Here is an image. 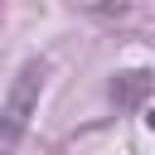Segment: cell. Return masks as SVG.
I'll return each mask as SVG.
<instances>
[{"mask_svg": "<svg viewBox=\"0 0 155 155\" xmlns=\"http://www.w3.org/2000/svg\"><path fill=\"white\" fill-rule=\"evenodd\" d=\"M44 78H48V63H44V58H29V63L15 73L10 92H5V107H0V150H15V145L24 140V126H29L34 107H39Z\"/></svg>", "mask_w": 155, "mask_h": 155, "instance_id": "cell-1", "label": "cell"}, {"mask_svg": "<svg viewBox=\"0 0 155 155\" xmlns=\"http://www.w3.org/2000/svg\"><path fill=\"white\" fill-rule=\"evenodd\" d=\"M150 82H155V73H145V68H126V73L111 78V102H116L121 111H136V107L145 102Z\"/></svg>", "mask_w": 155, "mask_h": 155, "instance_id": "cell-2", "label": "cell"}, {"mask_svg": "<svg viewBox=\"0 0 155 155\" xmlns=\"http://www.w3.org/2000/svg\"><path fill=\"white\" fill-rule=\"evenodd\" d=\"M145 126H150V131H155V102H150V107H145Z\"/></svg>", "mask_w": 155, "mask_h": 155, "instance_id": "cell-3", "label": "cell"}]
</instances>
